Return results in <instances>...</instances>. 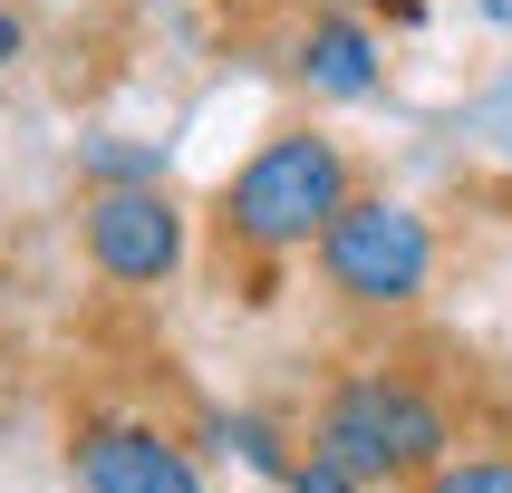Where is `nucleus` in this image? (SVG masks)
<instances>
[{"label": "nucleus", "instance_id": "1", "mask_svg": "<svg viewBox=\"0 0 512 493\" xmlns=\"http://www.w3.org/2000/svg\"><path fill=\"white\" fill-rule=\"evenodd\" d=\"M348 194H358L348 145L319 136V126H281V136H261L252 155L232 165V184L213 194V242H223V261L271 271V261L310 252Z\"/></svg>", "mask_w": 512, "mask_h": 493}, {"label": "nucleus", "instance_id": "2", "mask_svg": "<svg viewBox=\"0 0 512 493\" xmlns=\"http://www.w3.org/2000/svg\"><path fill=\"white\" fill-rule=\"evenodd\" d=\"M310 445L339 474H358V484H426L435 464L455 455V426H445V406L406 368H358V377L329 387Z\"/></svg>", "mask_w": 512, "mask_h": 493}, {"label": "nucleus", "instance_id": "3", "mask_svg": "<svg viewBox=\"0 0 512 493\" xmlns=\"http://www.w3.org/2000/svg\"><path fill=\"white\" fill-rule=\"evenodd\" d=\"M310 261H319V281H329V300H348V310H416L426 300V281H435V232H426V213L416 203H397V194H358L329 213V232L310 242Z\"/></svg>", "mask_w": 512, "mask_h": 493}, {"label": "nucleus", "instance_id": "4", "mask_svg": "<svg viewBox=\"0 0 512 493\" xmlns=\"http://www.w3.org/2000/svg\"><path fill=\"white\" fill-rule=\"evenodd\" d=\"M78 242H87V271H97V281L155 290V281H174V261H184V213H174L165 184H87Z\"/></svg>", "mask_w": 512, "mask_h": 493}, {"label": "nucleus", "instance_id": "5", "mask_svg": "<svg viewBox=\"0 0 512 493\" xmlns=\"http://www.w3.org/2000/svg\"><path fill=\"white\" fill-rule=\"evenodd\" d=\"M68 474L78 493H203V464L136 416H87L68 435Z\"/></svg>", "mask_w": 512, "mask_h": 493}, {"label": "nucleus", "instance_id": "6", "mask_svg": "<svg viewBox=\"0 0 512 493\" xmlns=\"http://www.w3.org/2000/svg\"><path fill=\"white\" fill-rule=\"evenodd\" d=\"M300 87H310V97H368L377 87V39L358 20H348V10H319L310 29H300Z\"/></svg>", "mask_w": 512, "mask_h": 493}, {"label": "nucleus", "instance_id": "7", "mask_svg": "<svg viewBox=\"0 0 512 493\" xmlns=\"http://www.w3.org/2000/svg\"><path fill=\"white\" fill-rule=\"evenodd\" d=\"M416 493H512V455H445Z\"/></svg>", "mask_w": 512, "mask_h": 493}, {"label": "nucleus", "instance_id": "8", "mask_svg": "<svg viewBox=\"0 0 512 493\" xmlns=\"http://www.w3.org/2000/svg\"><path fill=\"white\" fill-rule=\"evenodd\" d=\"M281 484H290V493H358V474H339V464L310 445V455H290V474H281Z\"/></svg>", "mask_w": 512, "mask_h": 493}, {"label": "nucleus", "instance_id": "9", "mask_svg": "<svg viewBox=\"0 0 512 493\" xmlns=\"http://www.w3.org/2000/svg\"><path fill=\"white\" fill-rule=\"evenodd\" d=\"M29 49V20H20V10H10V0H0V68H10V58H20Z\"/></svg>", "mask_w": 512, "mask_h": 493}]
</instances>
